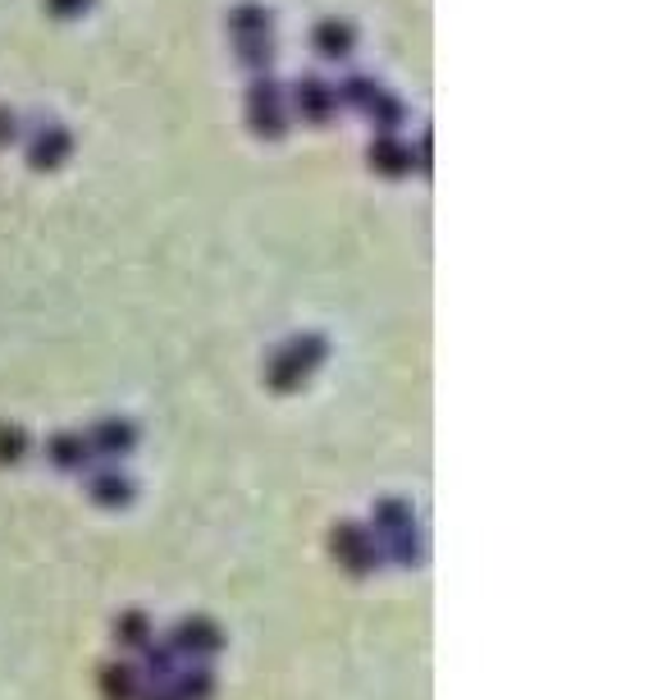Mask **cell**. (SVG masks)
<instances>
[{"instance_id":"obj_1","label":"cell","mask_w":667,"mask_h":700,"mask_svg":"<svg viewBox=\"0 0 667 700\" xmlns=\"http://www.w3.org/2000/svg\"><path fill=\"white\" fill-rule=\"evenodd\" d=\"M288 97H284V87L270 78V74H256L252 87H248V124H252V134L256 138H284L288 134Z\"/></svg>"},{"instance_id":"obj_2","label":"cell","mask_w":667,"mask_h":700,"mask_svg":"<svg viewBox=\"0 0 667 700\" xmlns=\"http://www.w3.org/2000/svg\"><path fill=\"white\" fill-rule=\"evenodd\" d=\"M320 362H325V339H320V335H298V339H288L279 353H275V362H270V380H275L279 389H293V385H302Z\"/></svg>"},{"instance_id":"obj_3","label":"cell","mask_w":667,"mask_h":700,"mask_svg":"<svg viewBox=\"0 0 667 700\" xmlns=\"http://www.w3.org/2000/svg\"><path fill=\"white\" fill-rule=\"evenodd\" d=\"M74 151V134L60 120H37L24 138V157L33 170H60Z\"/></svg>"},{"instance_id":"obj_4","label":"cell","mask_w":667,"mask_h":700,"mask_svg":"<svg viewBox=\"0 0 667 700\" xmlns=\"http://www.w3.org/2000/svg\"><path fill=\"white\" fill-rule=\"evenodd\" d=\"M284 97H288V115H298L306 124H325L334 111H339L334 83H325V78H298L293 87H284Z\"/></svg>"},{"instance_id":"obj_5","label":"cell","mask_w":667,"mask_h":700,"mask_svg":"<svg viewBox=\"0 0 667 700\" xmlns=\"http://www.w3.org/2000/svg\"><path fill=\"white\" fill-rule=\"evenodd\" d=\"M366 161L375 174H385V179H407L416 157H412V142H403L398 134H375L370 151H366Z\"/></svg>"},{"instance_id":"obj_6","label":"cell","mask_w":667,"mask_h":700,"mask_svg":"<svg viewBox=\"0 0 667 700\" xmlns=\"http://www.w3.org/2000/svg\"><path fill=\"white\" fill-rule=\"evenodd\" d=\"M311 51L329 64H339L357 51V28H352L348 18H320V24L311 28Z\"/></svg>"},{"instance_id":"obj_7","label":"cell","mask_w":667,"mask_h":700,"mask_svg":"<svg viewBox=\"0 0 667 700\" xmlns=\"http://www.w3.org/2000/svg\"><path fill=\"white\" fill-rule=\"evenodd\" d=\"M229 37L242 41V37H275V14L256 5V0H242V5L229 10Z\"/></svg>"},{"instance_id":"obj_8","label":"cell","mask_w":667,"mask_h":700,"mask_svg":"<svg viewBox=\"0 0 667 700\" xmlns=\"http://www.w3.org/2000/svg\"><path fill=\"white\" fill-rule=\"evenodd\" d=\"M362 115L370 120L375 134H398V128H403V120H407V105L398 101V97L389 92V87H380V97H375Z\"/></svg>"},{"instance_id":"obj_9","label":"cell","mask_w":667,"mask_h":700,"mask_svg":"<svg viewBox=\"0 0 667 700\" xmlns=\"http://www.w3.org/2000/svg\"><path fill=\"white\" fill-rule=\"evenodd\" d=\"M380 97V83L375 78H366V74H352V78H343V83H334V101L343 105V111H366V105Z\"/></svg>"},{"instance_id":"obj_10","label":"cell","mask_w":667,"mask_h":700,"mask_svg":"<svg viewBox=\"0 0 667 700\" xmlns=\"http://www.w3.org/2000/svg\"><path fill=\"white\" fill-rule=\"evenodd\" d=\"M234 47H238V64H242V70L270 74V64H275V37H242V41H234Z\"/></svg>"},{"instance_id":"obj_11","label":"cell","mask_w":667,"mask_h":700,"mask_svg":"<svg viewBox=\"0 0 667 700\" xmlns=\"http://www.w3.org/2000/svg\"><path fill=\"white\" fill-rule=\"evenodd\" d=\"M97 440H101L105 453H124V449L133 445V430H128V426H101Z\"/></svg>"},{"instance_id":"obj_12","label":"cell","mask_w":667,"mask_h":700,"mask_svg":"<svg viewBox=\"0 0 667 700\" xmlns=\"http://www.w3.org/2000/svg\"><path fill=\"white\" fill-rule=\"evenodd\" d=\"M97 0H47V10L55 18H83V14H92Z\"/></svg>"},{"instance_id":"obj_13","label":"cell","mask_w":667,"mask_h":700,"mask_svg":"<svg viewBox=\"0 0 667 700\" xmlns=\"http://www.w3.org/2000/svg\"><path fill=\"white\" fill-rule=\"evenodd\" d=\"M55 458H60V463L64 467H74V463H83V440H74V435H64V440H55Z\"/></svg>"},{"instance_id":"obj_14","label":"cell","mask_w":667,"mask_h":700,"mask_svg":"<svg viewBox=\"0 0 667 700\" xmlns=\"http://www.w3.org/2000/svg\"><path fill=\"white\" fill-rule=\"evenodd\" d=\"M18 138V115L14 111H5V105H0V147L5 142H14Z\"/></svg>"}]
</instances>
